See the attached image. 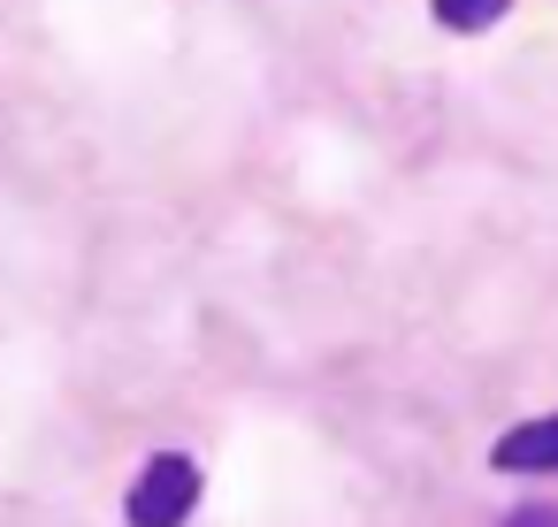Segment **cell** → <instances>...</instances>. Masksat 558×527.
<instances>
[{
    "mask_svg": "<svg viewBox=\"0 0 558 527\" xmlns=\"http://www.w3.org/2000/svg\"><path fill=\"white\" fill-rule=\"evenodd\" d=\"M428 9H436V24H444V32L474 39V32H489V24L512 9V0H428Z\"/></svg>",
    "mask_w": 558,
    "mask_h": 527,
    "instance_id": "3",
    "label": "cell"
},
{
    "mask_svg": "<svg viewBox=\"0 0 558 527\" xmlns=\"http://www.w3.org/2000/svg\"><path fill=\"white\" fill-rule=\"evenodd\" d=\"M192 504H199V466H192L184 451H154V458L138 466L131 497H123V519H131V527H184Z\"/></svg>",
    "mask_w": 558,
    "mask_h": 527,
    "instance_id": "1",
    "label": "cell"
},
{
    "mask_svg": "<svg viewBox=\"0 0 558 527\" xmlns=\"http://www.w3.org/2000/svg\"><path fill=\"white\" fill-rule=\"evenodd\" d=\"M489 466H497V474H558V413L505 428V436L489 443Z\"/></svg>",
    "mask_w": 558,
    "mask_h": 527,
    "instance_id": "2",
    "label": "cell"
},
{
    "mask_svg": "<svg viewBox=\"0 0 558 527\" xmlns=\"http://www.w3.org/2000/svg\"><path fill=\"white\" fill-rule=\"evenodd\" d=\"M497 527H558V504H512Z\"/></svg>",
    "mask_w": 558,
    "mask_h": 527,
    "instance_id": "4",
    "label": "cell"
}]
</instances>
